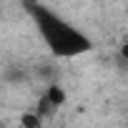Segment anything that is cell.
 Instances as JSON below:
<instances>
[{"instance_id": "obj_1", "label": "cell", "mask_w": 128, "mask_h": 128, "mask_svg": "<svg viewBox=\"0 0 128 128\" xmlns=\"http://www.w3.org/2000/svg\"><path fill=\"white\" fill-rule=\"evenodd\" d=\"M25 10L53 58H78L93 50V40L70 20L58 15L53 8L38 0H25Z\"/></svg>"}, {"instance_id": "obj_2", "label": "cell", "mask_w": 128, "mask_h": 128, "mask_svg": "<svg viewBox=\"0 0 128 128\" xmlns=\"http://www.w3.org/2000/svg\"><path fill=\"white\" fill-rule=\"evenodd\" d=\"M63 103H66V90H63L58 83H48L45 93L40 96V103H38V113L45 116V113H55Z\"/></svg>"}, {"instance_id": "obj_3", "label": "cell", "mask_w": 128, "mask_h": 128, "mask_svg": "<svg viewBox=\"0 0 128 128\" xmlns=\"http://www.w3.org/2000/svg\"><path fill=\"white\" fill-rule=\"evenodd\" d=\"M120 53H123V58H126V60H128V45H126V48H123V50H120Z\"/></svg>"}]
</instances>
